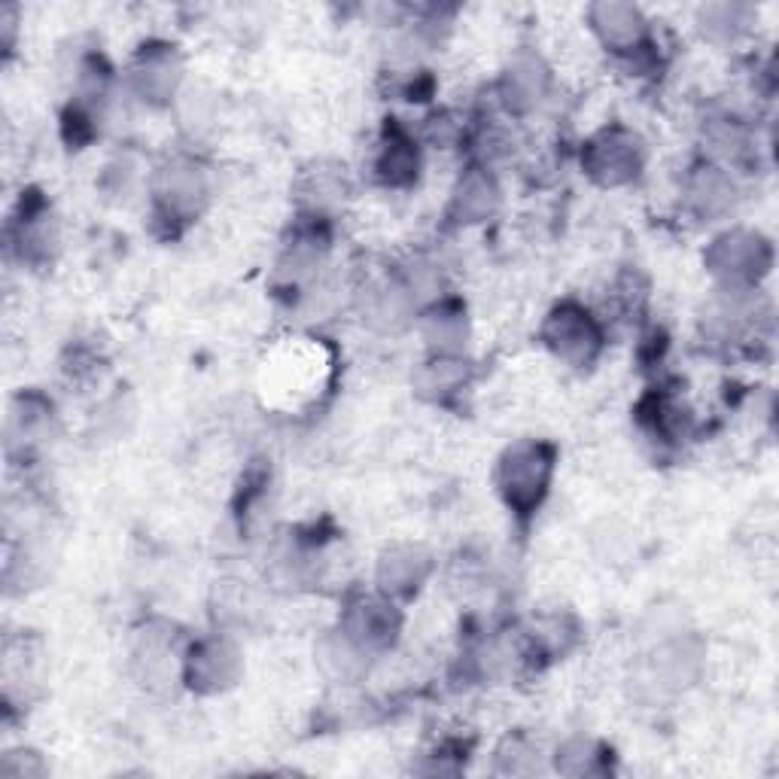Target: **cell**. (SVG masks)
<instances>
[{
	"label": "cell",
	"instance_id": "obj_7",
	"mask_svg": "<svg viewBox=\"0 0 779 779\" xmlns=\"http://www.w3.org/2000/svg\"><path fill=\"white\" fill-rule=\"evenodd\" d=\"M424 570L426 560L420 558V551L402 548V551L387 554L384 567H381V582H384V588H390V591H405L408 584H414L424 575Z\"/></svg>",
	"mask_w": 779,
	"mask_h": 779
},
{
	"label": "cell",
	"instance_id": "obj_6",
	"mask_svg": "<svg viewBox=\"0 0 779 779\" xmlns=\"http://www.w3.org/2000/svg\"><path fill=\"white\" fill-rule=\"evenodd\" d=\"M205 195V183H201V174L193 165H174L165 174V189L158 198H165L168 207L174 210H186V207L198 205V198Z\"/></svg>",
	"mask_w": 779,
	"mask_h": 779
},
{
	"label": "cell",
	"instance_id": "obj_5",
	"mask_svg": "<svg viewBox=\"0 0 779 779\" xmlns=\"http://www.w3.org/2000/svg\"><path fill=\"white\" fill-rule=\"evenodd\" d=\"M231 673H235V655L229 652V645L210 643L198 652V657L193 655V679H198L201 688L226 685Z\"/></svg>",
	"mask_w": 779,
	"mask_h": 779
},
{
	"label": "cell",
	"instance_id": "obj_3",
	"mask_svg": "<svg viewBox=\"0 0 779 779\" xmlns=\"http://www.w3.org/2000/svg\"><path fill=\"white\" fill-rule=\"evenodd\" d=\"M591 168L603 183L631 180L636 168H640V149L624 134H606L600 144H594Z\"/></svg>",
	"mask_w": 779,
	"mask_h": 779
},
{
	"label": "cell",
	"instance_id": "obj_8",
	"mask_svg": "<svg viewBox=\"0 0 779 779\" xmlns=\"http://www.w3.org/2000/svg\"><path fill=\"white\" fill-rule=\"evenodd\" d=\"M542 83H546V73H542V67H536L533 61L515 64L509 71L511 107H533L536 101H539V95H542Z\"/></svg>",
	"mask_w": 779,
	"mask_h": 779
},
{
	"label": "cell",
	"instance_id": "obj_9",
	"mask_svg": "<svg viewBox=\"0 0 779 779\" xmlns=\"http://www.w3.org/2000/svg\"><path fill=\"white\" fill-rule=\"evenodd\" d=\"M494 201H497V193H494V186L487 180H481V177L466 180V186H463L460 195H457V207H460L463 217H469V222L490 214V210H494Z\"/></svg>",
	"mask_w": 779,
	"mask_h": 779
},
{
	"label": "cell",
	"instance_id": "obj_1",
	"mask_svg": "<svg viewBox=\"0 0 779 779\" xmlns=\"http://www.w3.org/2000/svg\"><path fill=\"white\" fill-rule=\"evenodd\" d=\"M548 475H551L548 450L539 445H518L499 463V490L506 494L509 506L530 511L546 494Z\"/></svg>",
	"mask_w": 779,
	"mask_h": 779
},
{
	"label": "cell",
	"instance_id": "obj_4",
	"mask_svg": "<svg viewBox=\"0 0 779 779\" xmlns=\"http://www.w3.org/2000/svg\"><path fill=\"white\" fill-rule=\"evenodd\" d=\"M594 28L603 34L606 43H612V46H636L645 31L640 12L633 10V7H621V3L596 7Z\"/></svg>",
	"mask_w": 779,
	"mask_h": 779
},
{
	"label": "cell",
	"instance_id": "obj_2",
	"mask_svg": "<svg viewBox=\"0 0 779 779\" xmlns=\"http://www.w3.org/2000/svg\"><path fill=\"white\" fill-rule=\"evenodd\" d=\"M546 339L563 360L588 363L600 347V332L579 308H560L558 314L548 320Z\"/></svg>",
	"mask_w": 779,
	"mask_h": 779
}]
</instances>
